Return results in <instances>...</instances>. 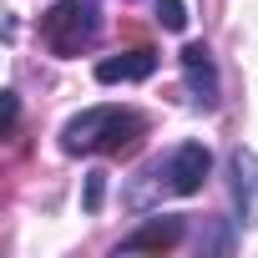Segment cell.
<instances>
[{
	"mask_svg": "<svg viewBox=\"0 0 258 258\" xmlns=\"http://www.w3.org/2000/svg\"><path fill=\"white\" fill-rule=\"evenodd\" d=\"M182 218H152V223H142L132 238H121V253H162V248H177L182 243Z\"/></svg>",
	"mask_w": 258,
	"mask_h": 258,
	"instance_id": "obj_7",
	"label": "cell"
},
{
	"mask_svg": "<svg viewBox=\"0 0 258 258\" xmlns=\"http://www.w3.org/2000/svg\"><path fill=\"white\" fill-rule=\"evenodd\" d=\"M228 177H233V203H238V223H258V152L233 147L228 152Z\"/></svg>",
	"mask_w": 258,
	"mask_h": 258,
	"instance_id": "obj_4",
	"label": "cell"
},
{
	"mask_svg": "<svg viewBox=\"0 0 258 258\" xmlns=\"http://www.w3.org/2000/svg\"><path fill=\"white\" fill-rule=\"evenodd\" d=\"M157 71V51L152 46H137V51H121V56H106L96 61V81L111 86V81H147Z\"/></svg>",
	"mask_w": 258,
	"mask_h": 258,
	"instance_id": "obj_6",
	"label": "cell"
},
{
	"mask_svg": "<svg viewBox=\"0 0 258 258\" xmlns=\"http://www.w3.org/2000/svg\"><path fill=\"white\" fill-rule=\"evenodd\" d=\"M147 132V121L137 111H121V106H91L81 116L66 121V132H61V147L71 157L81 152H106V157H126Z\"/></svg>",
	"mask_w": 258,
	"mask_h": 258,
	"instance_id": "obj_1",
	"label": "cell"
},
{
	"mask_svg": "<svg viewBox=\"0 0 258 258\" xmlns=\"http://www.w3.org/2000/svg\"><path fill=\"white\" fill-rule=\"evenodd\" d=\"M6 132H16V91H6Z\"/></svg>",
	"mask_w": 258,
	"mask_h": 258,
	"instance_id": "obj_10",
	"label": "cell"
},
{
	"mask_svg": "<svg viewBox=\"0 0 258 258\" xmlns=\"http://www.w3.org/2000/svg\"><path fill=\"white\" fill-rule=\"evenodd\" d=\"M101 31V6L96 0H56L41 16V41L56 56H81Z\"/></svg>",
	"mask_w": 258,
	"mask_h": 258,
	"instance_id": "obj_2",
	"label": "cell"
},
{
	"mask_svg": "<svg viewBox=\"0 0 258 258\" xmlns=\"http://www.w3.org/2000/svg\"><path fill=\"white\" fill-rule=\"evenodd\" d=\"M101 192H106V172H91V177H86V213L101 208Z\"/></svg>",
	"mask_w": 258,
	"mask_h": 258,
	"instance_id": "obj_9",
	"label": "cell"
},
{
	"mask_svg": "<svg viewBox=\"0 0 258 258\" xmlns=\"http://www.w3.org/2000/svg\"><path fill=\"white\" fill-rule=\"evenodd\" d=\"M208 172H213V152H208L203 142H182V147L167 157V167H162V192L192 198V192H203Z\"/></svg>",
	"mask_w": 258,
	"mask_h": 258,
	"instance_id": "obj_3",
	"label": "cell"
},
{
	"mask_svg": "<svg viewBox=\"0 0 258 258\" xmlns=\"http://www.w3.org/2000/svg\"><path fill=\"white\" fill-rule=\"evenodd\" d=\"M182 71H187V86H192V101L203 106V111H213L218 106V71H213V56H208V46H182Z\"/></svg>",
	"mask_w": 258,
	"mask_h": 258,
	"instance_id": "obj_5",
	"label": "cell"
},
{
	"mask_svg": "<svg viewBox=\"0 0 258 258\" xmlns=\"http://www.w3.org/2000/svg\"><path fill=\"white\" fill-rule=\"evenodd\" d=\"M157 21L167 31H182L187 26V6H182V0H157Z\"/></svg>",
	"mask_w": 258,
	"mask_h": 258,
	"instance_id": "obj_8",
	"label": "cell"
}]
</instances>
